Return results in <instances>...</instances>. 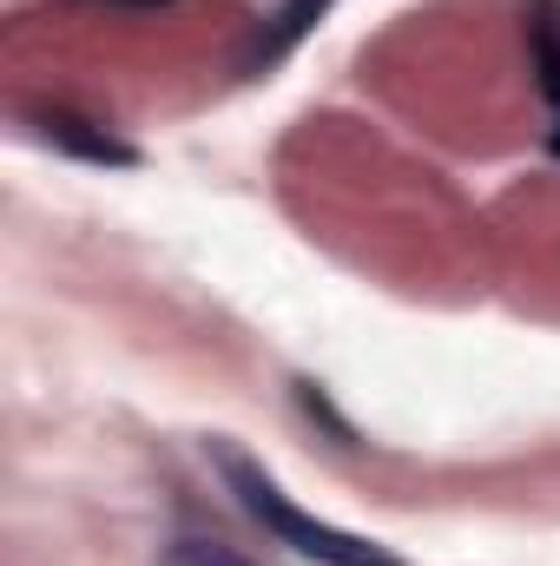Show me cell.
Masks as SVG:
<instances>
[{
	"mask_svg": "<svg viewBox=\"0 0 560 566\" xmlns=\"http://www.w3.org/2000/svg\"><path fill=\"white\" fill-rule=\"evenodd\" d=\"M211 468H218L225 494H231L278 547L303 554V560H317V566H409L403 554H390V547L370 541V534H350V527H336V521L303 514V507L278 488V474H271L258 454H245L238 441H225V434L211 441Z\"/></svg>",
	"mask_w": 560,
	"mask_h": 566,
	"instance_id": "obj_1",
	"label": "cell"
},
{
	"mask_svg": "<svg viewBox=\"0 0 560 566\" xmlns=\"http://www.w3.org/2000/svg\"><path fill=\"white\" fill-rule=\"evenodd\" d=\"M106 7H172V0H106Z\"/></svg>",
	"mask_w": 560,
	"mask_h": 566,
	"instance_id": "obj_7",
	"label": "cell"
},
{
	"mask_svg": "<svg viewBox=\"0 0 560 566\" xmlns=\"http://www.w3.org/2000/svg\"><path fill=\"white\" fill-rule=\"evenodd\" d=\"M330 7H336V0H278V13L251 33V46H245L238 73H245V80H265L271 66H283V60H290L317 27H323V13H330Z\"/></svg>",
	"mask_w": 560,
	"mask_h": 566,
	"instance_id": "obj_3",
	"label": "cell"
},
{
	"mask_svg": "<svg viewBox=\"0 0 560 566\" xmlns=\"http://www.w3.org/2000/svg\"><path fill=\"white\" fill-rule=\"evenodd\" d=\"M528 66H535V93L548 113V151L560 158V0H528Z\"/></svg>",
	"mask_w": 560,
	"mask_h": 566,
	"instance_id": "obj_4",
	"label": "cell"
},
{
	"mask_svg": "<svg viewBox=\"0 0 560 566\" xmlns=\"http://www.w3.org/2000/svg\"><path fill=\"white\" fill-rule=\"evenodd\" d=\"M165 566H251L238 547H218V541H172Z\"/></svg>",
	"mask_w": 560,
	"mask_h": 566,
	"instance_id": "obj_5",
	"label": "cell"
},
{
	"mask_svg": "<svg viewBox=\"0 0 560 566\" xmlns=\"http://www.w3.org/2000/svg\"><path fill=\"white\" fill-rule=\"evenodd\" d=\"M297 402H303V416H310V422H323L336 441H356V434H350V422H343V416H336V409H330V402L310 389V382H297Z\"/></svg>",
	"mask_w": 560,
	"mask_h": 566,
	"instance_id": "obj_6",
	"label": "cell"
},
{
	"mask_svg": "<svg viewBox=\"0 0 560 566\" xmlns=\"http://www.w3.org/2000/svg\"><path fill=\"white\" fill-rule=\"evenodd\" d=\"M27 126H33L40 145L66 151V158H80V165H100V171H133V165H139V145H126L113 126H100V119H86V113L53 106V113H33Z\"/></svg>",
	"mask_w": 560,
	"mask_h": 566,
	"instance_id": "obj_2",
	"label": "cell"
}]
</instances>
